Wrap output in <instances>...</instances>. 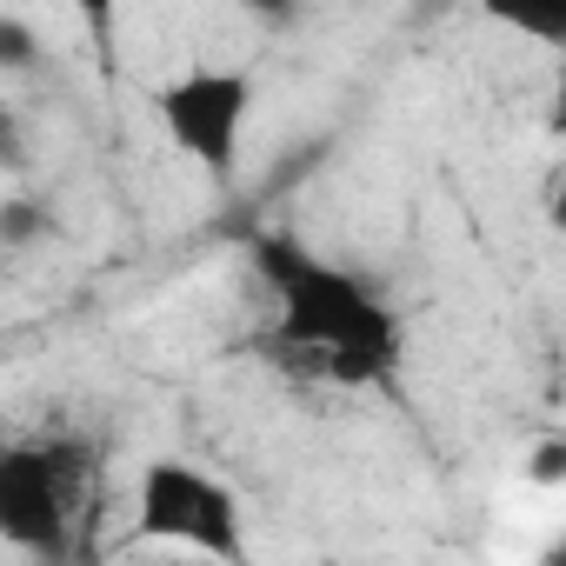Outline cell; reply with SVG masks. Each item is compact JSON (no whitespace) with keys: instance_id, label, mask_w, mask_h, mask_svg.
Masks as SVG:
<instances>
[{"instance_id":"1","label":"cell","mask_w":566,"mask_h":566,"mask_svg":"<svg viewBox=\"0 0 566 566\" xmlns=\"http://www.w3.org/2000/svg\"><path fill=\"white\" fill-rule=\"evenodd\" d=\"M273 294H280V327L266 334V347L280 367H301V374L334 380V387H387L394 380L400 314L367 280L307 253Z\"/></svg>"},{"instance_id":"2","label":"cell","mask_w":566,"mask_h":566,"mask_svg":"<svg viewBox=\"0 0 566 566\" xmlns=\"http://www.w3.org/2000/svg\"><path fill=\"white\" fill-rule=\"evenodd\" d=\"M94 453L74 440H41V447H0V539L67 559V526L87 493Z\"/></svg>"},{"instance_id":"3","label":"cell","mask_w":566,"mask_h":566,"mask_svg":"<svg viewBox=\"0 0 566 566\" xmlns=\"http://www.w3.org/2000/svg\"><path fill=\"white\" fill-rule=\"evenodd\" d=\"M154 114H160L167 140L193 167H207L213 180H233V167H240V127L253 114V81L233 74V67H193V74H180V81H167L154 94Z\"/></svg>"},{"instance_id":"4","label":"cell","mask_w":566,"mask_h":566,"mask_svg":"<svg viewBox=\"0 0 566 566\" xmlns=\"http://www.w3.org/2000/svg\"><path fill=\"white\" fill-rule=\"evenodd\" d=\"M140 539H180L213 559H247L240 500L187 460H154L140 473Z\"/></svg>"},{"instance_id":"5","label":"cell","mask_w":566,"mask_h":566,"mask_svg":"<svg viewBox=\"0 0 566 566\" xmlns=\"http://www.w3.org/2000/svg\"><path fill=\"white\" fill-rule=\"evenodd\" d=\"M480 14L533 34L539 48H566V0H480Z\"/></svg>"},{"instance_id":"6","label":"cell","mask_w":566,"mask_h":566,"mask_svg":"<svg viewBox=\"0 0 566 566\" xmlns=\"http://www.w3.org/2000/svg\"><path fill=\"white\" fill-rule=\"evenodd\" d=\"M34 233H48V207H34V200H8V207H0V240H8V247H28Z\"/></svg>"},{"instance_id":"7","label":"cell","mask_w":566,"mask_h":566,"mask_svg":"<svg viewBox=\"0 0 566 566\" xmlns=\"http://www.w3.org/2000/svg\"><path fill=\"white\" fill-rule=\"evenodd\" d=\"M34 34L21 28V21H0V67H34Z\"/></svg>"},{"instance_id":"8","label":"cell","mask_w":566,"mask_h":566,"mask_svg":"<svg viewBox=\"0 0 566 566\" xmlns=\"http://www.w3.org/2000/svg\"><path fill=\"white\" fill-rule=\"evenodd\" d=\"M67 8L87 21V34H101V41H107V34H114V14H120V0H67Z\"/></svg>"},{"instance_id":"9","label":"cell","mask_w":566,"mask_h":566,"mask_svg":"<svg viewBox=\"0 0 566 566\" xmlns=\"http://www.w3.org/2000/svg\"><path fill=\"white\" fill-rule=\"evenodd\" d=\"M559 473H566V447H559V440H546V447L533 453V480H546V486H553Z\"/></svg>"},{"instance_id":"10","label":"cell","mask_w":566,"mask_h":566,"mask_svg":"<svg viewBox=\"0 0 566 566\" xmlns=\"http://www.w3.org/2000/svg\"><path fill=\"white\" fill-rule=\"evenodd\" d=\"M240 8H247V14H260V21H287L301 0H240Z\"/></svg>"},{"instance_id":"11","label":"cell","mask_w":566,"mask_h":566,"mask_svg":"<svg viewBox=\"0 0 566 566\" xmlns=\"http://www.w3.org/2000/svg\"><path fill=\"white\" fill-rule=\"evenodd\" d=\"M14 160H21V147H14V120L0 114V167H14Z\"/></svg>"}]
</instances>
